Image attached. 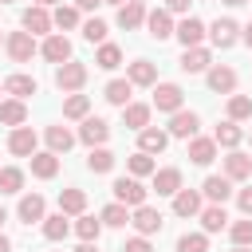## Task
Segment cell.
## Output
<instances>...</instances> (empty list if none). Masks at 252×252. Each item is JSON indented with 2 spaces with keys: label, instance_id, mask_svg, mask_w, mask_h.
Here are the masks:
<instances>
[{
  "label": "cell",
  "instance_id": "cell-49",
  "mask_svg": "<svg viewBox=\"0 0 252 252\" xmlns=\"http://www.w3.org/2000/svg\"><path fill=\"white\" fill-rule=\"evenodd\" d=\"M98 4H106V0H75V8H83V12H94Z\"/></svg>",
  "mask_w": 252,
  "mask_h": 252
},
{
  "label": "cell",
  "instance_id": "cell-52",
  "mask_svg": "<svg viewBox=\"0 0 252 252\" xmlns=\"http://www.w3.org/2000/svg\"><path fill=\"white\" fill-rule=\"evenodd\" d=\"M240 39H244V43L252 47V24H244V28H240Z\"/></svg>",
  "mask_w": 252,
  "mask_h": 252
},
{
  "label": "cell",
  "instance_id": "cell-34",
  "mask_svg": "<svg viewBox=\"0 0 252 252\" xmlns=\"http://www.w3.org/2000/svg\"><path fill=\"white\" fill-rule=\"evenodd\" d=\"M130 91H134V83H130V79H110L102 94H106V102H114V106H126V102H130Z\"/></svg>",
  "mask_w": 252,
  "mask_h": 252
},
{
  "label": "cell",
  "instance_id": "cell-22",
  "mask_svg": "<svg viewBox=\"0 0 252 252\" xmlns=\"http://www.w3.org/2000/svg\"><path fill=\"white\" fill-rule=\"evenodd\" d=\"M213 158H217V142L193 134V138H189V161H193V165H209Z\"/></svg>",
  "mask_w": 252,
  "mask_h": 252
},
{
  "label": "cell",
  "instance_id": "cell-33",
  "mask_svg": "<svg viewBox=\"0 0 252 252\" xmlns=\"http://www.w3.org/2000/svg\"><path fill=\"white\" fill-rule=\"evenodd\" d=\"M201 228H205V232H220V228H228V213H224V205H209V209H201Z\"/></svg>",
  "mask_w": 252,
  "mask_h": 252
},
{
  "label": "cell",
  "instance_id": "cell-27",
  "mask_svg": "<svg viewBox=\"0 0 252 252\" xmlns=\"http://www.w3.org/2000/svg\"><path fill=\"white\" fill-rule=\"evenodd\" d=\"M43 197L39 193H28V197H20V209H16V217L24 220V224H32V220H43Z\"/></svg>",
  "mask_w": 252,
  "mask_h": 252
},
{
  "label": "cell",
  "instance_id": "cell-13",
  "mask_svg": "<svg viewBox=\"0 0 252 252\" xmlns=\"http://www.w3.org/2000/svg\"><path fill=\"white\" fill-rule=\"evenodd\" d=\"M213 67V55L205 51V47H185L181 51V71L185 75H201V71H209Z\"/></svg>",
  "mask_w": 252,
  "mask_h": 252
},
{
  "label": "cell",
  "instance_id": "cell-31",
  "mask_svg": "<svg viewBox=\"0 0 252 252\" xmlns=\"http://www.w3.org/2000/svg\"><path fill=\"white\" fill-rule=\"evenodd\" d=\"M71 146H75V134L67 126H47V150L51 154H67Z\"/></svg>",
  "mask_w": 252,
  "mask_h": 252
},
{
  "label": "cell",
  "instance_id": "cell-57",
  "mask_svg": "<svg viewBox=\"0 0 252 252\" xmlns=\"http://www.w3.org/2000/svg\"><path fill=\"white\" fill-rule=\"evenodd\" d=\"M4 220H8V213H4V209H0V224H4Z\"/></svg>",
  "mask_w": 252,
  "mask_h": 252
},
{
  "label": "cell",
  "instance_id": "cell-5",
  "mask_svg": "<svg viewBox=\"0 0 252 252\" xmlns=\"http://www.w3.org/2000/svg\"><path fill=\"white\" fill-rule=\"evenodd\" d=\"M20 24H24V32H32V35H47L55 20L47 16V8H39V4H32V8H24V16H20Z\"/></svg>",
  "mask_w": 252,
  "mask_h": 252
},
{
  "label": "cell",
  "instance_id": "cell-46",
  "mask_svg": "<svg viewBox=\"0 0 252 252\" xmlns=\"http://www.w3.org/2000/svg\"><path fill=\"white\" fill-rule=\"evenodd\" d=\"M228 236H232V244H252V220L244 217V220H232L228 224Z\"/></svg>",
  "mask_w": 252,
  "mask_h": 252
},
{
  "label": "cell",
  "instance_id": "cell-16",
  "mask_svg": "<svg viewBox=\"0 0 252 252\" xmlns=\"http://www.w3.org/2000/svg\"><path fill=\"white\" fill-rule=\"evenodd\" d=\"M126 79H130L134 87H154V83H158V67H154L150 59H134V63L126 67Z\"/></svg>",
  "mask_w": 252,
  "mask_h": 252
},
{
  "label": "cell",
  "instance_id": "cell-8",
  "mask_svg": "<svg viewBox=\"0 0 252 252\" xmlns=\"http://www.w3.org/2000/svg\"><path fill=\"white\" fill-rule=\"evenodd\" d=\"M209 39H213V47H232L236 39H240V24L236 20H217L213 28H209Z\"/></svg>",
  "mask_w": 252,
  "mask_h": 252
},
{
  "label": "cell",
  "instance_id": "cell-60",
  "mask_svg": "<svg viewBox=\"0 0 252 252\" xmlns=\"http://www.w3.org/2000/svg\"><path fill=\"white\" fill-rule=\"evenodd\" d=\"M0 91H4V83H0Z\"/></svg>",
  "mask_w": 252,
  "mask_h": 252
},
{
  "label": "cell",
  "instance_id": "cell-7",
  "mask_svg": "<svg viewBox=\"0 0 252 252\" xmlns=\"http://www.w3.org/2000/svg\"><path fill=\"white\" fill-rule=\"evenodd\" d=\"M173 35L181 39V47H201V39H205V24H201L197 16H185V20L173 28Z\"/></svg>",
  "mask_w": 252,
  "mask_h": 252
},
{
  "label": "cell",
  "instance_id": "cell-11",
  "mask_svg": "<svg viewBox=\"0 0 252 252\" xmlns=\"http://www.w3.org/2000/svg\"><path fill=\"white\" fill-rule=\"evenodd\" d=\"M8 150H12L16 158H32V154H35V130H32V126H16V130L8 134Z\"/></svg>",
  "mask_w": 252,
  "mask_h": 252
},
{
  "label": "cell",
  "instance_id": "cell-3",
  "mask_svg": "<svg viewBox=\"0 0 252 252\" xmlns=\"http://www.w3.org/2000/svg\"><path fill=\"white\" fill-rule=\"evenodd\" d=\"M83 83H87V63L67 59V63L55 67V87H59V91H79Z\"/></svg>",
  "mask_w": 252,
  "mask_h": 252
},
{
  "label": "cell",
  "instance_id": "cell-6",
  "mask_svg": "<svg viewBox=\"0 0 252 252\" xmlns=\"http://www.w3.org/2000/svg\"><path fill=\"white\" fill-rule=\"evenodd\" d=\"M130 224H134L142 236H154V232H161V224H165V220H161V213H158V209L138 205V209H134V217H130Z\"/></svg>",
  "mask_w": 252,
  "mask_h": 252
},
{
  "label": "cell",
  "instance_id": "cell-26",
  "mask_svg": "<svg viewBox=\"0 0 252 252\" xmlns=\"http://www.w3.org/2000/svg\"><path fill=\"white\" fill-rule=\"evenodd\" d=\"M59 213L83 217V213H87V193H83V189H63V193H59Z\"/></svg>",
  "mask_w": 252,
  "mask_h": 252
},
{
  "label": "cell",
  "instance_id": "cell-4",
  "mask_svg": "<svg viewBox=\"0 0 252 252\" xmlns=\"http://www.w3.org/2000/svg\"><path fill=\"white\" fill-rule=\"evenodd\" d=\"M181 98H185V91H181L177 83H158V87H154V102H150V106H158V110L173 114V110H181Z\"/></svg>",
  "mask_w": 252,
  "mask_h": 252
},
{
  "label": "cell",
  "instance_id": "cell-30",
  "mask_svg": "<svg viewBox=\"0 0 252 252\" xmlns=\"http://www.w3.org/2000/svg\"><path fill=\"white\" fill-rule=\"evenodd\" d=\"M240 138H244V130H240L232 118H228V122H220V126L213 130V142H217V146H224V150H236V146H240Z\"/></svg>",
  "mask_w": 252,
  "mask_h": 252
},
{
  "label": "cell",
  "instance_id": "cell-14",
  "mask_svg": "<svg viewBox=\"0 0 252 252\" xmlns=\"http://www.w3.org/2000/svg\"><path fill=\"white\" fill-rule=\"evenodd\" d=\"M197 126H201V118H197L193 110H173V118H169V138H193Z\"/></svg>",
  "mask_w": 252,
  "mask_h": 252
},
{
  "label": "cell",
  "instance_id": "cell-21",
  "mask_svg": "<svg viewBox=\"0 0 252 252\" xmlns=\"http://www.w3.org/2000/svg\"><path fill=\"white\" fill-rule=\"evenodd\" d=\"M165 146H169V130H154V126L138 130V150H146V154H161Z\"/></svg>",
  "mask_w": 252,
  "mask_h": 252
},
{
  "label": "cell",
  "instance_id": "cell-42",
  "mask_svg": "<svg viewBox=\"0 0 252 252\" xmlns=\"http://www.w3.org/2000/svg\"><path fill=\"white\" fill-rule=\"evenodd\" d=\"M177 252H209V236L205 232H185L177 240Z\"/></svg>",
  "mask_w": 252,
  "mask_h": 252
},
{
  "label": "cell",
  "instance_id": "cell-39",
  "mask_svg": "<svg viewBox=\"0 0 252 252\" xmlns=\"http://www.w3.org/2000/svg\"><path fill=\"white\" fill-rule=\"evenodd\" d=\"M228 118H232V122L252 118V98H248V94H232V98H228Z\"/></svg>",
  "mask_w": 252,
  "mask_h": 252
},
{
  "label": "cell",
  "instance_id": "cell-23",
  "mask_svg": "<svg viewBox=\"0 0 252 252\" xmlns=\"http://www.w3.org/2000/svg\"><path fill=\"white\" fill-rule=\"evenodd\" d=\"M32 173L43 177V181H51V177L59 173V154H51V150L39 154V150H35V154H32Z\"/></svg>",
  "mask_w": 252,
  "mask_h": 252
},
{
  "label": "cell",
  "instance_id": "cell-44",
  "mask_svg": "<svg viewBox=\"0 0 252 252\" xmlns=\"http://www.w3.org/2000/svg\"><path fill=\"white\" fill-rule=\"evenodd\" d=\"M51 20H55V28H75V24H79V8H75V4H59Z\"/></svg>",
  "mask_w": 252,
  "mask_h": 252
},
{
  "label": "cell",
  "instance_id": "cell-45",
  "mask_svg": "<svg viewBox=\"0 0 252 252\" xmlns=\"http://www.w3.org/2000/svg\"><path fill=\"white\" fill-rule=\"evenodd\" d=\"M83 39H87V43H106V24H102L98 16L87 20V24H83Z\"/></svg>",
  "mask_w": 252,
  "mask_h": 252
},
{
  "label": "cell",
  "instance_id": "cell-38",
  "mask_svg": "<svg viewBox=\"0 0 252 252\" xmlns=\"http://www.w3.org/2000/svg\"><path fill=\"white\" fill-rule=\"evenodd\" d=\"M20 189H24V169L4 165L0 169V193H20Z\"/></svg>",
  "mask_w": 252,
  "mask_h": 252
},
{
  "label": "cell",
  "instance_id": "cell-19",
  "mask_svg": "<svg viewBox=\"0 0 252 252\" xmlns=\"http://www.w3.org/2000/svg\"><path fill=\"white\" fill-rule=\"evenodd\" d=\"M173 213L177 217H201V193L197 189H177L173 193Z\"/></svg>",
  "mask_w": 252,
  "mask_h": 252
},
{
  "label": "cell",
  "instance_id": "cell-2",
  "mask_svg": "<svg viewBox=\"0 0 252 252\" xmlns=\"http://www.w3.org/2000/svg\"><path fill=\"white\" fill-rule=\"evenodd\" d=\"M4 47H8L12 63H32V55L39 51V47H35V35H32V32H12V35L4 39Z\"/></svg>",
  "mask_w": 252,
  "mask_h": 252
},
{
  "label": "cell",
  "instance_id": "cell-47",
  "mask_svg": "<svg viewBox=\"0 0 252 252\" xmlns=\"http://www.w3.org/2000/svg\"><path fill=\"white\" fill-rule=\"evenodd\" d=\"M236 205H240V213H244V217H252V185L236 193Z\"/></svg>",
  "mask_w": 252,
  "mask_h": 252
},
{
  "label": "cell",
  "instance_id": "cell-61",
  "mask_svg": "<svg viewBox=\"0 0 252 252\" xmlns=\"http://www.w3.org/2000/svg\"><path fill=\"white\" fill-rule=\"evenodd\" d=\"M248 138H252V134H248Z\"/></svg>",
  "mask_w": 252,
  "mask_h": 252
},
{
  "label": "cell",
  "instance_id": "cell-48",
  "mask_svg": "<svg viewBox=\"0 0 252 252\" xmlns=\"http://www.w3.org/2000/svg\"><path fill=\"white\" fill-rule=\"evenodd\" d=\"M122 252H154V248H150V240H146V236L138 232L134 240H126V248H122Z\"/></svg>",
  "mask_w": 252,
  "mask_h": 252
},
{
  "label": "cell",
  "instance_id": "cell-54",
  "mask_svg": "<svg viewBox=\"0 0 252 252\" xmlns=\"http://www.w3.org/2000/svg\"><path fill=\"white\" fill-rule=\"evenodd\" d=\"M32 4H39V8H51V4H55V0H32Z\"/></svg>",
  "mask_w": 252,
  "mask_h": 252
},
{
  "label": "cell",
  "instance_id": "cell-9",
  "mask_svg": "<svg viewBox=\"0 0 252 252\" xmlns=\"http://www.w3.org/2000/svg\"><path fill=\"white\" fill-rule=\"evenodd\" d=\"M39 55H43L47 63H55V67H59V63H67V59H71V39H67V35H47V39H43V47H39Z\"/></svg>",
  "mask_w": 252,
  "mask_h": 252
},
{
  "label": "cell",
  "instance_id": "cell-15",
  "mask_svg": "<svg viewBox=\"0 0 252 252\" xmlns=\"http://www.w3.org/2000/svg\"><path fill=\"white\" fill-rule=\"evenodd\" d=\"M154 189H158V197H173V193L181 189V169H177V165L154 169Z\"/></svg>",
  "mask_w": 252,
  "mask_h": 252
},
{
  "label": "cell",
  "instance_id": "cell-32",
  "mask_svg": "<svg viewBox=\"0 0 252 252\" xmlns=\"http://www.w3.org/2000/svg\"><path fill=\"white\" fill-rule=\"evenodd\" d=\"M87 169H91V173H110V169H114V154H110L106 146H91V154H87Z\"/></svg>",
  "mask_w": 252,
  "mask_h": 252
},
{
  "label": "cell",
  "instance_id": "cell-41",
  "mask_svg": "<svg viewBox=\"0 0 252 252\" xmlns=\"http://www.w3.org/2000/svg\"><path fill=\"white\" fill-rule=\"evenodd\" d=\"M154 169H158V165H154V154H146V150H138V154L130 158V173H134V177H150Z\"/></svg>",
  "mask_w": 252,
  "mask_h": 252
},
{
  "label": "cell",
  "instance_id": "cell-53",
  "mask_svg": "<svg viewBox=\"0 0 252 252\" xmlns=\"http://www.w3.org/2000/svg\"><path fill=\"white\" fill-rule=\"evenodd\" d=\"M0 252H12V240H8L4 232H0Z\"/></svg>",
  "mask_w": 252,
  "mask_h": 252
},
{
  "label": "cell",
  "instance_id": "cell-59",
  "mask_svg": "<svg viewBox=\"0 0 252 252\" xmlns=\"http://www.w3.org/2000/svg\"><path fill=\"white\" fill-rule=\"evenodd\" d=\"M0 4H12V0H0Z\"/></svg>",
  "mask_w": 252,
  "mask_h": 252
},
{
  "label": "cell",
  "instance_id": "cell-29",
  "mask_svg": "<svg viewBox=\"0 0 252 252\" xmlns=\"http://www.w3.org/2000/svg\"><path fill=\"white\" fill-rule=\"evenodd\" d=\"M4 91H8L12 98H32L39 87H35L32 75H8V79H4Z\"/></svg>",
  "mask_w": 252,
  "mask_h": 252
},
{
  "label": "cell",
  "instance_id": "cell-35",
  "mask_svg": "<svg viewBox=\"0 0 252 252\" xmlns=\"http://www.w3.org/2000/svg\"><path fill=\"white\" fill-rule=\"evenodd\" d=\"M71 224H67V213H55V217H43V236L47 240H67Z\"/></svg>",
  "mask_w": 252,
  "mask_h": 252
},
{
  "label": "cell",
  "instance_id": "cell-40",
  "mask_svg": "<svg viewBox=\"0 0 252 252\" xmlns=\"http://www.w3.org/2000/svg\"><path fill=\"white\" fill-rule=\"evenodd\" d=\"M75 232H79V240H98V236H102V220H94V217L83 213V217L75 220Z\"/></svg>",
  "mask_w": 252,
  "mask_h": 252
},
{
  "label": "cell",
  "instance_id": "cell-18",
  "mask_svg": "<svg viewBox=\"0 0 252 252\" xmlns=\"http://www.w3.org/2000/svg\"><path fill=\"white\" fill-rule=\"evenodd\" d=\"M201 193L213 201V205H224L228 197H232V177H205V185H201Z\"/></svg>",
  "mask_w": 252,
  "mask_h": 252
},
{
  "label": "cell",
  "instance_id": "cell-56",
  "mask_svg": "<svg viewBox=\"0 0 252 252\" xmlns=\"http://www.w3.org/2000/svg\"><path fill=\"white\" fill-rule=\"evenodd\" d=\"M232 252H252V248H248V244H236V248H232Z\"/></svg>",
  "mask_w": 252,
  "mask_h": 252
},
{
  "label": "cell",
  "instance_id": "cell-55",
  "mask_svg": "<svg viewBox=\"0 0 252 252\" xmlns=\"http://www.w3.org/2000/svg\"><path fill=\"white\" fill-rule=\"evenodd\" d=\"M224 4H228V8H240V4H248V0H224Z\"/></svg>",
  "mask_w": 252,
  "mask_h": 252
},
{
  "label": "cell",
  "instance_id": "cell-25",
  "mask_svg": "<svg viewBox=\"0 0 252 252\" xmlns=\"http://www.w3.org/2000/svg\"><path fill=\"white\" fill-rule=\"evenodd\" d=\"M252 173V158L248 154H240V150H232L228 158H224V177H232V181H244Z\"/></svg>",
  "mask_w": 252,
  "mask_h": 252
},
{
  "label": "cell",
  "instance_id": "cell-24",
  "mask_svg": "<svg viewBox=\"0 0 252 252\" xmlns=\"http://www.w3.org/2000/svg\"><path fill=\"white\" fill-rule=\"evenodd\" d=\"M150 110H154V106H146V102H126V106H122V122H126L130 130H146V126H150Z\"/></svg>",
  "mask_w": 252,
  "mask_h": 252
},
{
  "label": "cell",
  "instance_id": "cell-17",
  "mask_svg": "<svg viewBox=\"0 0 252 252\" xmlns=\"http://www.w3.org/2000/svg\"><path fill=\"white\" fill-rule=\"evenodd\" d=\"M79 138H83L87 146H102V142L110 138V126H106L102 118H91V114H87L83 126H79Z\"/></svg>",
  "mask_w": 252,
  "mask_h": 252
},
{
  "label": "cell",
  "instance_id": "cell-51",
  "mask_svg": "<svg viewBox=\"0 0 252 252\" xmlns=\"http://www.w3.org/2000/svg\"><path fill=\"white\" fill-rule=\"evenodd\" d=\"M75 252H98V240H83V244H79Z\"/></svg>",
  "mask_w": 252,
  "mask_h": 252
},
{
  "label": "cell",
  "instance_id": "cell-12",
  "mask_svg": "<svg viewBox=\"0 0 252 252\" xmlns=\"http://www.w3.org/2000/svg\"><path fill=\"white\" fill-rule=\"evenodd\" d=\"M146 4L142 0H126L122 8H118V28H126V32H134V28H142L146 24Z\"/></svg>",
  "mask_w": 252,
  "mask_h": 252
},
{
  "label": "cell",
  "instance_id": "cell-58",
  "mask_svg": "<svg viewBox=\"0 0 252 252\" xmlns=\"http://www.w3.org/2000/svg\"><path fill=\"white\" fill-rule=\"evenodd\" d=\"M106 4H118V8H122V4H126V0H106Z\"/></svg>",
  "mask_w": 252,
  "mask_h": 252
},
{
  "label": "cell",
  "instance_id": "cell-10",
  "mask_svg": "<svg viewBox=\"0 0 252 252\" xmlns=\"http://www.w3.org/2000/svg\"><path fill=\"white\" fill-rule=\"evenodd\" d=\"M205 75H209V91H217V94H232V91H236V71H232V67L217 63V67H209Z\"/></svg>",
  "mask_w": 252,
  "mask_h": 252
},
{
  "label": "cell",
  "instance_id": "cell-43",
  "mask_svg": "<svg viewBox=\"0 0 252 252\" xmlns=\"http://www.w3.org/2000/svg\"><path fill=\"white\" fill-rule=\"evenodd\" d=\"M87 110H91L87 94H71V98L63 102V118H87Z\"/></svg>",
  "mask_w": 252,
  "mask_h": 252
},
{
  "label": "cell",
  "instance_id": "cell-37",
  "mask_svg": "<svg viewBox=\"0 0 252 252\" xmlns=\"http://www.w3.org/2000/svg\"><path fill=\"white\" fill-rule=\"evenodd\" d=\"M98 220H102V224H110V228H122V224L130 220V213H126V205H122V201H114V205H106V209L98 213Z\"/></svg>",
  "mask_w": 252,
  "mask_h": 252
},
{
  "label": "cell",
  "instance_id": "cell-36",
  "mask_svg": "<svg viewBox=\"0 0 252 252\" xmlns=\"http://www.w3.org/2000/svg\"><path fill=\"white\" fill-rule=\"evenodd\" d=\"M94 63H98L102 71H114V67L122 63V47H118V43H98V55H94Z\"/></svg>",
  "mask_w": 252,
  "mask_h": 252
},
{
  "label": "cell",
  "instance_id": "cell-28",
  "mask_svg": "<svg viewBox=\"0 0 252 252\" xmlns=\"http://www.w3.org/2000/svg\"><path fill=\"white\" fill-rule=\"evenodd\" d=\"M0 122L4 126H24L28 122V106H24V98H8V102H0Z\"/></svg>",
  "mask_w": 252,
  "mask_h": 252
},
{
  "label": "cell",
  "instance_id": "cell-20",
  "mask_svg": "<svg viewBox=\"0 0 252 252\" xmlns=\"http://www.w3.org/2000/svg\"><path fill=\"white\" fill-rule=\"evenodd\" d=\"M146 28H150V35H154V39H169V35H173L169 8H154V12L146 16Z\"/></svg>",
  "mask_w": 252,
  "mask_h": 252
},
{
  "label": "cell",
  "instance_id": "cell-1",
  "mask_svg": "<svg viewBox=\"0 0 252 252\" xmlns=\"http://www.w3.org/2000/svg\"><path fill=\"white\" fill-rule=\"evenodd\" d=\"M114 201H122L126 209H138V205H146V185L130 173V177H118L114 181Z\"/></svg>",
  "mask_w": 252,
  "mask_h": 252
},
{
  "label": "cell",
  "instance_id": "cell-50",
  "mask_svg": "<svg viewBox=\"0 0 252 252\" xmlns=\"http://www.w3.org/2000/svg\"><path fill=\"white\" fill-rule=\"evenodd\" d=\"M169 12H189V0H165Z\"/></svg>",
  "mask_w": 252,
  "mask_h": 252
}]
</instances>
